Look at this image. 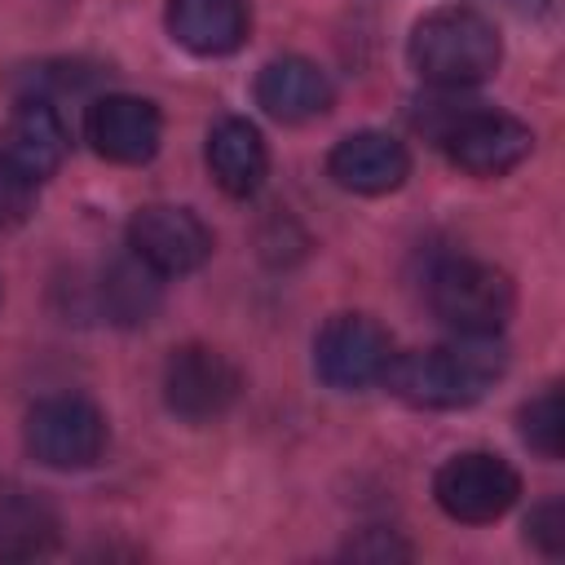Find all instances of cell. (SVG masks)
Listing matches in <instances>:
<instances>
[{
    "mask_svg": "<svg viewBox=\"0 0 565 565\" xmlns=\"http://www.w3.org/2000/svg\"><path fill=\"white\" fill-rule=\"evenodd\" d=\"M503 366H508V353L499 335H455L450 344H437V349L393 353L384 384L411 406L450 411L486 397V388L503 375Z\"/></svg>",
    "mask_w": 565,
    "mask_h": 565,
    "instance_id": "cell-1",
    "label": "cell"
},
{
    "mask_svg": "<svg viewBox=\"0 0 565 565\" xmlns=\"http://www.w3.org/2000/svg\"><path fill=\"white\" fill-rule=\"evenodd\" d=\"M406 53L433 88H468L499 71L503 44L486 13L468 4H446L415 22Z\"/></svg>",
    "mask_w": 565,
    "mask_h": 565,
    "instance_id": "cell-2",
    "label": "cell"
},
{
    "mask_svg": "<svg viewBox=\"0 0 565 565\" xmlns=\"http://www.w3.org/2000/svg\"><path fill=\"white\" fill-rule=\"evenodd\" d=\"M428 305L455 335H499L512 318V278L486 260H441L428 278Z\"/></svg>",
    "mask_w": 565,
    "mask_h": 565,
    "instance_id": "cell-3",
    "label": "cell"
},
{
    "mask_svg": "<svg viewBox=\"0 0 565 565\" xmlns=\"http://www.w3.org/2000/svg\"><path fill=\"white\" fill-rule=\"evenodd\" d=\"M102 446H106V415L79 393H57L26 411V450L44 468H62V472L88 468L97 463Z\"/></svg>",
    "mask_w": 565,
    "mask_h": 565,
    "instance_id": "cell-4",
    "label": "cell"
},
{
    "mask_svg": "<svg viewBox=\"0 0 565 565\" xmlns=\"http://www.w3.org/2000/svg\"><path fill=\"white\" fill-rule=\"evenodd\" d=\"M433 494L446 516L463 525H486V521H499L521 499V477L508 459L490 450H463L437 468Z\"/></svg>",
    "mask_w": 565,
    "mask_h": 565,
    "instance_id": "cell-5",
    "label": "cell"
},
{
    "mask_svg": "<svg viewBox=\"0 0 565 565\" xmlns=\"http://www.w3.org/2000/svg\"><path fill=\"white\" fill-rule=\"evenodd\" d=\"M437 146L450 154L455 168H463L472 177H503V172H512L530 154L534 132L516 115L481 110V106H459L455 119L437 132Z\"/></svg>",
    "mask_w": 565,
    "mask_h": 565,
    "instance_id": "cell-6",
    "label": "cell"
},
{
    "mask_svg": "<svg viewBox=\"0 0 565 565\" xmlns=\"http://www.w3.org/2000/svg\"><path fill=\"white\" fill-rule=\"evenodd\" d=\"M393 358L388 331L366 313H335L313 340V371L340 393H358L384 380Z\"/></svg>",
    "mask_w": 565,
    "mask_h": 565,
    "instance_id": "cell-7",
    "label": "cell"
},
{
    "mask_svg": "<svg viewBox=\"0 0 565 565\" xmlns=\"http://www.w3.org/2000/svg\"><path fill=\"white\" fill-rule=\"evenodd\" d=\"M243 375L238 366L207 349V344H181L163 362V402L181 419H216L238 402Z\"/></svg>",
    "mask_w": 565,
    "mask_h": 565,
    "instance_id": "cell-8",
    "label": "cell"
},
{
    "mask_svg": "<svg viewBox=\"0 0 565 565\" xmlns=\"http://www.w3.org/2000/svg\"><path fill=\"white\" fill-rule=\"evenodd\" d=\"M128 252L146 260L159 278L194 274L212 256V230L177 203H146L128 221Z\"/></svg>",
    "mask_w": 565,
    "mask_h": 565,
    "instance_id": "cell-9",
    "label": "cell"
},
{
    "mask_svg": "<svg viewBox=\"0 0 565 565\" xmlns=\"http://www.w3.org/2000/svg\"><path fill=\"white\" fill-rule=\"evenodd\" d=\"M66 159V128L49 102H22L0 128V172L31 190L49 181Z\"/></svg>",
    "mask_w": 565,
    "mask_h": 565,
    "instance_id": "cell-10",
    "label": "cell"
},
{
    "mask_svg": "<svg viewBox=\"0 0 565 565\" xmlns=\"http://www.w3.org/2000/svg\"><path fill=\"white\" fill-rule=\"evenodd\" d=\"M84 132L93 141V150L110 163H146L154 159L159 141H163V119L146 97H128V93H110L97 97L84 115Z\"/></svg>",
    "mask_w": 565,
    "mask_h": 565,
    "instance_id": "cell-11",
    "label": "cell"
},
{
    "mask_svg": "<svg viewBox=\"0 0 565 565\" xmlns=\"http://www.w3.org/2000/svg\"><path fill=\"white\" fill-rule=\"evenodd\" d=\"M327 172L340 190H353V194H388L406 181L411 172V154L397 137L388 132H375V128H362V132H349L335 141V150L327 154Z\"/></svg>",
    "mask_w": 565,
    "mask_h": 565,
    "instance_id": "cell-12",
    "label": "cell"
},
{
    "mask_svg": "<svg viewBox=\"0 0 565 565\" xmlns=\"http://www.w3.org/2000/svg\"><path fill=\"white\" fill-rule=\"evenodd\" d=\"M256 106L278 124H305L331 106V79L309 57H274L256 75Z\"/></svg>",
    "mask_w": 565,
    "mask_h": 565,
    "instance_id": "cell-13",
    "label": "cell"
},
{
    "mask_svg": "<svg viewBox=\"0 0 565 565\" xmlns=\"http://www.w3.org/2000/svg\"><path fill=\"white\" fill-rule=\"evenodd\" d=\"M247 26H252L247 0H168L172 40L199 57L234 53L247 40Z\"/></svg>",
    "mask_w": 565,
    "mask_h": 565,
    "instance_id": "cell-14",
    "label": "cell"
},
{
    "mask_svg": "<svg viewBox=\"0 0 565 565\" xmlns=\"http://www.w3.org/2000/svg\"><path fill=\"white\" fill-rule=\"evenodd\" d=\"M207 168L225 194H234V199L256 194L269 172V150H265V137L256 132V124L221 119L207 132Z\"/></svg>",
    "mask_w": 565,
    "mask_h": 565,
    "instance_id": "cell-15",
    "label": "cell"
},
{
    "mask_svg": "<svg viewBox=\"0 0 565 565\" xmlns=\"http://www.w3.org/2000/svg\"><path fill=\"white\" fill-rule=\"evenodd\" d=\"M62 539L57 512L35 494L0 499V561H35L49 556Z\"/></svg>",
    "mask_w": 565,
    "mask_h": 565,
    "instance_id": "cell-16",
    "label": "cell"
},
{
    "mask_svg": "<svg viewBox=\"0 0 565 565\" xmlns=\"http://www.w3.org/2000/svg\"><path fill=\"white\" fill-rule=\"evenodd\" d=\"M97 296H102V309H106L110 322L137 327V322H146V318L159 309V296H163V291H159V274H154L146 260L124 256V260L106 265Z\"/></svg>",
    "mask_w": 565,
    "mask_h": 565,
    "instance_id": "cell-17",
    "label": "cell"
},
{
    "mask_svg": "<svg viewBox=\"0 0 565 565\" xmlns=\"http://www.w3.org/2000/svg\"><path fill=\"white\" fill-rule=\"evenodd\" d=\"M521 437H525L539 455L561 459V450H565V411H561V388H556V384H547V388L521 411Z\"/></svg>",
    "mask_w": 565,
    "mask_h": 565,
    "instance_id": "cell-18",
    "label": "cell"
},
{
    "mask_svg": "<svg viewBox=\"0 0 565 565\" xmlns=\"http://www.w3.org/2000/svg\"><path fill=\"white\" fill-rule=\"evenodd\" d=\"M525 539L543 552V556H561L565 552V503L561 499H547L530 512L525 521Z\"/></svg>",
    "mask_w": 565,
    "mask_h": 565,
    "instance_id": "cell-19",
    "label": "cell"
},
{
    "mask_svg": "<svg viewBox=\"0 0 565 565\" xmlns=\"http://www.w3.org/2000/svg\"><path fill=\"white\" fill-rule=\"evenodd\" d=\"M344 556H353V561H393V556H411V547L397 543V539L384 534V530H371V534L353 539V543L344 547Z\"/></svg>",
    "mask_w": 565,
    "mask_h": 565,
    "instance_id": "cell-20",
    "label": "cell"
},
{
    "mask_svg": "<svg viewBox=\"0 0 565 565\" xmlns=\"http://www.w3.org/2000/svg\"><path fill=\"white\" fill-rule=\"evenodd\" d=\"M508 4H516V9H543L547 0H508Z\"/></svg>",
    "mask_w": 565,
    "mask_h": 565,
    "instance_id": "cell-21",
    "label": "cell"
}]
</instances>
